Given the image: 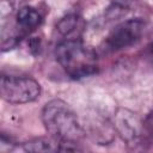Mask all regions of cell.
Returning a JSON list of instances; mask_svg holds the SVG:
<instances>
[{
  "mask_svg": "<svg viewBox=\"0 0 153 153\" xmlns=\"http://www.w3.org/2000/svg\"><path fill=\"white\" fill-rule=\"evenodd\" d=\"M42 123L51 137L61 143H78L84 129L75 111L62 99H51L42 109Z\"/></svg>",
  "mask_w": 153,
  "mask_h": 153,
  "instance_id": "6da1fadb",
  "label": "cell"
},
{
  "mask_svg": "<svg viewBox=\"0 0 153 153\" xmlns=\"http://www.w3.org/2000/svg\"><path fill=\"white\" fill-rule=\"evenodd\" d=\"M55 59L72 79H82L98 73L97 54L80 38L63 39L55 48Z\"/></svg>",
  "mask_w": 153,
  "mask_h": 153,
  "instance_id": "7a4b0ae2",
  "label": "cell"
},
{
  "mask_svg": "<svg viewBox=\"0 0 153 153\" xmlns=\"http://www.w3.org/2000/svg\"><path fill=\"white\" fill-rule=\"evenodd\" d=\"M42 88L37 80L27 75L2 74L0 79L1 98L10 104H26L41 96Z\"/></svg>",
  "mask_w": 153,
  "mask_h": 153,
  "instance_id": "3957f363",
  "label": "cell"
},
{
  "mask_svg": "<svg viewBox=\"0 0 153 153\" xmlns=\"http://www.w3.org/2000/svg\"><path fill=\"white\" fill-rule=\"evenodd\" d=\"M146 24L141 18H131L117 24L102 43L104 53H116L134 45L145 32Z\"/></svg>",
  "mask_w": 153,
  "mask_h": 153,
  "instance_id": "277c9868",
  "label": "cell"
},
{
  "mask_svg": "<svg viewBox=\"0 0 153 153\" xmlns=\"http://www.w3.org/2000/svg\"><path fill=\"white\" fill-rule=\"evenodd\" d=\"M114 127L127 145H139L145 134L143 121H141L136 114L124 108L116 110L114 115Z\"/></svg>",
  "mask_w": 153,
  "mask_h": 153,
  "instance_id": "5b68a950",
  "label": "cell"
},
{
  "mask_svg": "<svg viewBox=\"0 0 153 153\" xmlns=\"http://www.w3.org/2000/svg\"><path fill=\"white\" fill-rule=\"evenodd\" d=\"M43 22V16L41 12L32 6H23L18 10L16 14V25L18 29L17 35L22 38L32 33L36 29L41 26Z\"/></svg>",
  "mask_w": 153,
  "mask_h": 153,
  "instance_id": "8992f818",
  "label": "cell"
},
{
  "mask_svg": "<svg viewBox=\"0 0 153 153\" xmlns=\"http://www.w3.org/2000/svg\"><path fill=\"white\" fill-rule=\"evenodd\" d=\"M82 29H84V20L76 13L66 14L56 24L57 32L62 37H65V39L80 38L79 35L82 31Z\"/></svg>",
  "mask_w": 153,
  "mask_h": 153,
  "instance_id": "52a82bcc",
  "label": "cell"
},
{
  "mask_svg": "<svg viewBox=\"0 0 153 153\" xmlns=\"http://www.w3.org/2000/svg\"><path fill=\"white\" fill-rule=\"evenodd\" d=\"M25 152H56L61 151V142L54 137H35L23 143Z\"/></svg>",
  "mask_w": 153,
  "mask_h": 153,
  "instance_id": "ba28073f",
  "label": "cell"
},
{
  "mask_svg": "<svg viewBox=\"0 0 153 153\" xmlns=\"http://www.w3.org/2000/svg\"><path fill=\"white\" fill-rule=\"evenodd\" d=\"M143 131L151 140H153V111H151L143 121Z\"/></svg>",
  "mask_w": 153,
  "mask_h": 153,
  "instance_id": "9c48e42d",
  "label": "cell"
}]
</instances>
